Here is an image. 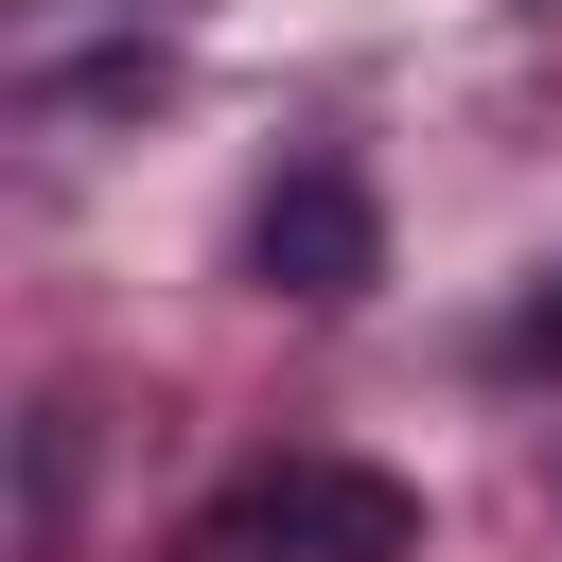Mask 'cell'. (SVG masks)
I'll return each instance as SVG.
<instances>
[{
	"mask_svg": "<svg viewBox=\"0 0 562 562\" xmlns=\"http://www.w3.org/2000/svg\"><path fill=\"white\" fill-rule=\"evenodd\" d=\"M404 544H422V492L369 457H263L176 527V562H404Z\"/></svg>",
	"mask_w": 562,
	"mask_h": 562,
	"instance_id": "obj_1",
	"label": "cell"
},
{
	"mask_svg": "<svg viewBox=\"0 0 562 562\" xmlns=\"http://www.w3.org/2000/svg\"><path fill=\"white\" fill-rule=\"evenodd\" d=\"M246 263H263V299H369L386 281V211H369V176H334V158H299L263 211H246Z\"/></svg>",
	"mask_w": 562,
	"mask_h": 562,
	"instance_id": "obj_2",
	"label": "cell"
},
{
	"mask_svg": "<svg viewBox=\"0 0 562 562\" xmlns=\"http://www.w3.org/2000/svg\"><path fill=\"white\" fill-rule=\"evenodd\" d=\"M492 369H562V281H527V299L492 316Z\"/></svg>",
	"mask_w": 562,
	"mask_h": 562,
	"instance_id": "obj_3",
	"label": "cell"
}]
</instances>
